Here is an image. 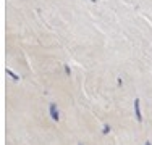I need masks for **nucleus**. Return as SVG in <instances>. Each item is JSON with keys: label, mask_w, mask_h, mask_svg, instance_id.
<instances>
[{"label": "nucleus", "mask_w": 152, "mask_h": 145, "mask_svg": "<svg viewBox=\"0 0 152 145\" xmlns=\"http://www.w3.org/2000/svg\"><path fill=\"white\" fill-rule=\"evenodd\" d=\"M144 145H152V144H151L149 140H146V144H144Z\"/></svg>", "instance_id": "39448f33"}, {"label": "nucleus", "mask_w": 152, "mask_h": 145, "mask_svg": "<svg viewBox=\"0 0 152 145\" xmlns=\"http://www.w3.org/2000/svg\"><path fill=\"white\" fill-rule=\"evenodd\" d=\"M7 72H8V74H10V76H12V77H13V79H15V81H18V79H20V77H18L16 74H13V72L10 71V69H7Z\"/></svg>", "instance_id": "20e7f679"}, {"label": "nucleus", "mask_w": 152, "mask_h": 145, "mask_svg": "<svg viewBox=\"0 0 152 145\" xmlns=\"http://www.w3.org/2000/svg\"><path fill=\"white\" fill-rule=\"evenodd\" d=\"M102 132H104V134H108V132H110V126L105 124V126H104V129H102Z\"/></svg>", "instance_id": "7ed1b4c3"}, {"label": "nucleus", "mask_w": 152, "mask_h": 145, "mask_svg": "<svg viewBox=\"0 0 152 145\" xmlns=\"http://www.w3.org/2000/svg\"><path fill=\"white\" fill-rule=\"evenodd\" d=\"M78 145H82V144H78Z\"/></svg>", "instance_id": "423d86ee"}, {"label": "nucleus", "mask_w": 152, "mask_h": 145, "mask_svg": "<svg viewBox=\"0 0 152 145\" xmlns=\"http://www.w3.org/2000/svg\"><path fill=\"white\" fill-rule=\"evenodd\" d=\"M134 115L138 123H142V115H141V100L139 98H134Z\"/></svg>", "instance_id": "f257e3e1"}, {"label": "nucleus", "mask_w": 152, "mask_h": 145, "mask_svg": "<svg viewBox=\"0 0 152 145\" xmlns=\"http://www.w3.org/2000/svg\"><path fill=\"white\" fill-rule=\"evenodd\" d=\"M49 111H50V116H52V119L55 121V123H58L60 121V115H58V108L55 103H50L49 105Z\"/></svg>", "instance_id": "f03ea898"}]
</instances>
